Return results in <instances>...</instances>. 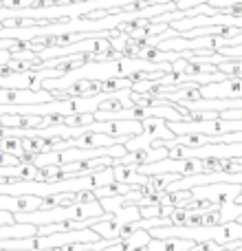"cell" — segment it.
Wrapping results in <instances>:
<instances>
[{
  "label": "cell",
  "instance_id": "30bf717a",
  "mask_svg": "<svg viewBox=\"0 0 242 251\" xmlns=\"http://www.w3.org/2000/svg\"><path fill=\"white\" fill-rule=\"evenodd\" d=\"M64 122H66V115L51 113V115H44V117H42V124H40V128H48V126H62Z\"/></svg>",
  "mask_w": 242,
  "mask_h": 251
},
{
  "label": "cell",
  "instance_id": "7c38bea8",
  "mask_svg": "<svg viewBox=\"0 0 242 251\" xmlns=\"http://www.w3.org/2000/svg\"><path fill=\"white\" fill-rule=\"evenodd\" d=\"M139 212H141V218L161 216V205H139Z\"/></svg>",
  "mask_w": 242,
  "mask_h": 251
},
{
  "label": "cell",
  "instance_id": "9c48e42d",
  "mask_svg": "<svg viewBox=\"0 0 242 251\" xmlns=\"http://www.w3.org/2000/svg\"><path fill=\"white\" fill-rule=\"evenodd\" d=\"M95 122V115L93 113H73V115H66V122L64 126H73V128H84V126Z\"/></svg>",
  "mask_w": 242,
  "mask_h": 251
},
{
  "label": "cell",
  "instance_id": "5b68a950",
  "mask_svg": "<svg viewBox=\"0 0 242 251\" xmlns=\"http://www.w3.org/2000/svg\"><path fill=\"white\" fill-rule=\"evenodd\" d=\"M0 122L7 128H16V130H33L40 128L42 117L40 115H0Z\"/></svg>",
  "mask_w": 242,
  "mask_h": 251
},
{
  "label": "cell",
  "instance_id": "9a60e30c",
  "mask_svg": "<svg viewBox=\"0 0 242 251\" xmlns=\"http://www.w3.org/2000/svg\"><path fill=\"white\" fill-rule=\"evenodd\" d=\"M4 223H16L13 221V212H4V209H0V225H4Z\"/></svg>",
  "mask_w": 242,
  "mask_h": 251
},
{
  "label": "cell",
  "instance_id": "52a82bcc",
  "mask_svg": "<svg viewBox=\"0 0 242 251\" xmlns=\"http://www.w3.org/2000/svg\"><path fill=\"white\" fill-rule=\"evenodd\" d=\"M132 190V185H128V183H119V181H113L108 183V185H101L95 190L97 199H104V196H119V194H125V192Z\"/></svg>",
  "mask_w": 242,
  "mask_h": 251
},
{
  "label": "cell",
  "instance_id": "7a4b0ae2",
  "mask_svg": "<svg viewBox=\"0 0 242 251\" xmlns=\"http://www.w3.org/2000/svg\"><path fill=\"white\" fill-rule=\"evenodd\" d=\"M143 124V132L141 134H134L125 141V148L130 150H139V148H150L154 139H172L174 132L169 130L168 119L165 117H145L141 119Z\"/></svg>",
  "mask_w": 242,
  "mask_h": 251
},
{
  "label": "cell",
  "instance_id": "8992f818",
  "mask_svg": "<svg viewBox=\"0 0 242 251\" xmlns=\"http://www.w3.org/2000/svg\"><path fill=\"white\" fill-rule=\"evenodd\" d=\"M24 150L20 134H0V152H9V154L20 156V152Z\"/></svg>",
  "mask_w": 242,
  "mask_h": 251
},
{
  "label": "cell",
  "instance_id": "6da1fadb",
  "mask_svg": "<svg viewBox=\"0 0 242 251\" xmlns=\"http://www.w3.org/2000/svg\"><path fill=\"white\" fill-rule=\"evenodd\" d=\"M99 199L93 203H73V205H55L51 209H35L26 214H13V221L18 223H31V225H47V223L57 221H77V218H91V216H104Z\"/></svg>",
  "mask_w": 242,
  "mask_h": 251
},
{
  "label": "cell",
  "instance_id": "2e32d148",
  "mask_svg": "<svg viewBox=\"0 0 242 251\" xmlns=\"http://www.w3.org/2000/svg\"><path fill=\"white\" fill-rule=\"evenodd\" d=\"M86 251H91V249H86Z\"/></svg>",
  "mask_w": 242,
  "mask_h": 251
},
{
  "label": "cell",
  "instance_id": "3957f363",
  "mask_svg": "<svg viewBox=\"0 0 242 251\" xmlns=\"http://www.w3.org/2000/svg\"><path fill=\"white\" fill-rule=\"evenodd\" d=\"M113 172H115V181L119 183H128V185L132 187H139V185H145L147 183V174H141L137 168H134V163H121L117 159V163L113 165Z\"/></svg>",
  "mask_w": 242,
  "mask_h": 251
},
{
  "label": "cell",
  "instance_id": "4fadbf2b",
  "mask_svg": "<svg viewBox=\"0 0 242 251\" xmlns=\"http://www.w3.org/2000/svg\"><path fill=\"white\" fill-rule=\"evenodd\" d=\"M38 154H40V152H35V150H29V148H24V150L20 152V161H22V163H35Z\"/></svg>",
  "mask_w": 242,
  "mask_h": 251
},
{
  "label": "cell",
  "instance_id": "277c9868",
  "mask_svg": "<svg viewBox=\"0 0 242 251\" xmlns=\"http://www.w3.org/2000/svg\"><path fill=\"white\" fill-rule=\"evenodd\" d=\"M194 245V240L187 238H152L145 245V251H190Z\"/></svg>",
  "mask_w": 242,
  "mask_h": 251
},
{
  "label": "cell",
  "instance_id": "8fae6325",
  "mask_svg": "<svg viewBox=\"0 0 242 251\" xmlns=\"http://www.w3.org/2000/svg\"><path fill=\"white\" fill-rule=\"evenodd\" d=\"M93 201H97V194L95 190H79L75 192V203H93Z\"/></svg>",
  "mask_w": 242,
  "mask_h": 251
},
{
  "label": "cell",
  "instance_id": "ba28073f",
  "mask_svg": "<svg viewBox=\"0 0 242 251\" xmlns=\"http://www.w3.org/2000/svg\"><path fill=\"white\" fill-rule=\"evenodd\" d=\"M132 86V79L130 77H108V79H99V88L101 93H115L121 88H130Z\"/></svg>",
  "mask_w": 242,
  "mask_h": 251
},
{
  "label": "cell",
  "instance_id": "5bb4252c",
  "mask_svg": "<svg viewBox=\"0 0 242 251\" xmlns=\"http://www.w3.org/2000/svg\"><path fill=\"white\" fill-rule=\"evenodd\" d=\"M203 2H209V0H176V9H192Z\"/></svg>",
  "mask_w": 242,
  "mask_h": 251
}]
</instances>
